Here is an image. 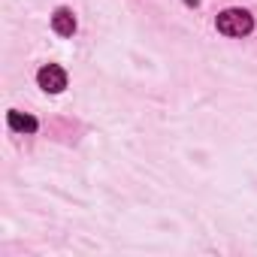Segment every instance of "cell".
<instances>
[{"label":"cell","mask_w":257,"mask_h":257,"mask_svg":"<svg viewBox=\"0 0 257 257\" xmlns=\"http://www.w3.org/2000/svg\"><path fill=\"white\" fill-rule=\"evenodd\" d=\"M10 127L19 131V134H34L37 131V118L25 115V112H10Z\"/></svg>","instance_id":"cell-4"},{"label":"cell","mask_w":257,"mask_h":257,"mask_svg":"<svg viewBox=\"0 0 257 257\" xmlns=\"http://www.w3.org/2000/svg\"><path fill=\"white\" fill-rule=\"evenodd\" d=\"M215 25H218V31L227 34V37H245V34H251L254 19H251L248 10H224Z\"/></svg>","instance_id":"cell-1"},{"label":"cell","mask_w":257,"mask_h":257,"mask_svg":"<svg viewBox=\"0 0 257 257\" xmlns=\"http://www.w3.org/2000/svg\"><path fill=\"white\" fill-rule=\"evenodd\" d=\"M52 28H55L58 37H73V31H76V19H73V13L61 7V10L52 16Z\"/></svg>","instance_id":"cell-3"},{"label":"cell","mask_w":257,"mask_h":257,"mask_svg":"<svg viewBox=\"0 0 257 257\" xmlns=\"http://www.w3.org/2000/svg\"><path fill=\"white\" fill-rule=\"evenodd\" d=\"M37 82H40L43 91H49V94H61V91L67 88V73H64L58 64H46V67L37 73Z\"/></svg>","instance_id":"cell-2"}]
</instances>
